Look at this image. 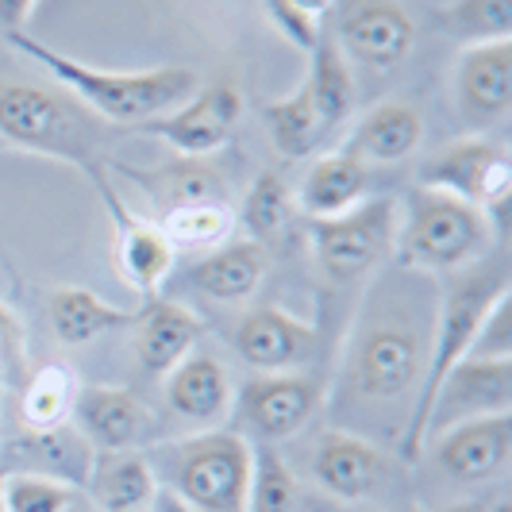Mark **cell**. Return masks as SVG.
Instances as JSON below:
<instances>
[{
	"label": "cell",
	"instance_id": "obj_39",
	"mask_svg": "<svg viewBox=\"0 0 512 512\" xmlns=\"http://www.w3.org/2000/svg\"><path fill=\"white\" fill-rule=\"evenodd\" d=\"M432 512H489V501H455V505H439Z\"/></svg>",
	"mask_w": 512,
	"mask_h": 512
},
{
	"label": "cell",
	"instance_id": "obj_7",
	"mask_svg": "<svg viewBox=\"0 0 512 512\" xmlns=\"http://www.w3.org/2000/svg\"><path fill=\"white\" fill-rule=\"evenodd\" d=\"M401 205L393 197H366L343 216L312 220V262L332 289H359L385 258H393Z\"/></svg>",
	"mask_w": 512,
	"mask_h": 512
},
{
	"label": "cell",
	"instance_id": "obj_41",
	"mask_svg": "<svg viewBox=\"0 0 512 512\" xmlns=\"http://www.w3.org/2000/svg\"><path fill=\"white\" fill-rule=\"evenodd\" d=\"M66 512H97V509H93V505H89L85 497H77V501H74V505H70Z\"/></svg>",
	"mask_w": 512,
	"mask_h": 512
},
{
	"label": "cell",
	"instance_id": "obj_10",
	"mask_svg": "<svg viewBox=\"0 0 512 512\" xmlns=\"http://www.w3.org/2000/svg\"><path fill=\"white\" fill-rule=\"evenodd\" d=\"M324 405V389L308 374H251L239 385L231 409L251 443H282L297 436Z\"/></svg>",
	"mask_w": 512,
	"mask_h": 512
},
{
	"label": "cell",
	"instance_id": "obj_19",
	"mask_svg": "<svg viewBox=\"0 0 512 512\" xmlns=\"http://www.w3.org/2000/svg\"><path fill=\"white\" fill-rule=\"evenodd\" d=\"M205 320L181 301L154 297L135 312V359L147 378H166L181 359L197 351Z\"/></svg>",
	"mask_w": 512,
	"mask_h": 512
},
{
	"label": "cell",
	"instance_id": "obj_34",
	"mask_svg": "<svg viewBox=\"0 0 512 512\" xmlns=\"http://www.w3.org/2000/svg\"><path fill=\"white\" fill-rule=\"evenodd\" d=\"M443 31L462 47L512 39V0H455L443 8Z\"/></svg>",
	"mask_w": 512,
	"mask_h": 512
},
{
	"label": "cell",
	"instance_id": "obj_28",
	"mask_svg": "<svg viewBox=\"0 0 512 512\" xmlns=\"http://www.w3.org/2000/svg\"><path fill=\"white\" fill-rule=\"evenodd\" d=\"M262 120H266V131H270V143L278 147L285 162L308 158V154H316L328 143V131L316 116V104L308 97L305 81L293 93L262 104Z\"/></svg>",
	"mask_w": 512,
	"mask_h": 512
},
{
	"label": "cell",
	"instance_id": "obj_44",
	"mask_svg": "<svg viewBox=\"0 0 512 512\" xmlns=\"http://www.w3.org/2000/svg\"><path fill=\"white\" fill-rule=\"evenodd\" d=\"M147 512H151V509H147Z\"/></svg>",
	"mask_w": 512,
	"mask_h": 512
},
{
	"label": "cell",
	"instance_id": "obj_23",
	"mask_svg": "<svg viewBox=\"0 0 512 512\" xmlns=\"http://www.w3.org/2000/svg\"><path fill=\"white\" fill-rule=\"evenodd\" d=\"M270 270V251L255 239H231L212 247L189 274V285L205 293L216 305H243L258 293V285Z\"/></svg>",
	"mask_w": 512,
	"mask_h": 512
},
{
	"label": "cell",
	"instance_id": "obj_37",
	"mask_svg": "<svg viewBox=\"0 0 512 512\" xmlns=\"http://www.w3.org/2000/svg\"><path fill=\"white\" fill-rule=\"evenodd\" d=\"M12 359H24V324L12 308L0 301V370Z\"/></svg>",
	"mask_w": 512,
	"mask_h": 512
},
{
	"label": "cell",
	"instance_id": "obj_11",
	"mask_svg": "<svg viewBox=\"0 0 512 512\" xmlns=\"http://www.w3.org/2000/svg\"><path fill=\"white\" fill-rule=\"evenodd\" d=\"M239 116H243L239 89L228 81H216L208 89L189 93L178 108L147 120L139 131H147L154 139H162L166 147H174L178 158H208L235 135Z\"/></svg>",
	"mask_w": 512,
	"mask_h": 512
},
{
	"label": "cell",
	"instance_id": "obj_24",
	"mask_svg": "<svg viewBox=\"0 0 512 512\" xmlns=\"http://www.w3.org/2000/svg\"><path fill=\"white\" fill-rule=\"evenodd\" d=\"M85 482H89V505L97 512H147L158 497V478L147 451L93 455Z\"/></svg>",
	"mask_w": 512,
	"mask_h": 512
},
{
	"label": "cell",
	"instance_id": "obj_42",
	"mask_svg": "<svg viewBox=\"0 0 512 512\" xmlns=\"http://www.w3.org/2000/svg\"><path fill=\"white\" fill-rule=\"evenodd\" d=\"M0 512H4V474H0Z\"/></svg>",
	"mask_w": 512,
	"mask_h": 512
},
{
	"label": "cell",
	"instance_id": "obj_43",
	"mask_svg": "<svg viewBox=\"0 0 512 512\" xmlns=\"http://www.w3.org/2000/svg\"><path fill=\"white\" fill-rule=\"evenodd\" d=\"M4 151H8V147H4V139H0V154H4Z\"/></svg>",
	"mask_w": 512,
	"mask_h": 512
},
{
	"label": "cell",
	"instance_id": "obj_33",
	"mask_svg": "<svg viewBox=\"0 0 512 512\" xmlns=\"http://www.w3.org/2000/svg\"><path fill=\"white\" fill-rule=\"evenodd\" d=\"M27 459H35V474H51V478H62L77 486L81 478H89V466H93V451L89 443L66 428H54V432H27V439L20 443Z\"/></svg>",
	"mask_w": 512,
	"mask_h": 512
},
{
	"label": "cell",
	"instance_id": "obj_35",
	"mask_svg": "<svg viewBox=\"0 0 512 512\" xmlns=\"http://www.w3.org/2000/svg\"><path fill=\"white\" fill-rule=\"evenodd\" d=\"M77 497L81 489L51 474H4V512H66Z\"/></svg>",
	"mask_w": 512,
	"mask_h": 512
},
{
	"label": "cell",
	"instance_id": "obj_9",
	"mask_svg": "<svg viewBox=\"0 0 512 512\" xmlns=\"http://www.w3.org/2000/svg\"><path fill=\"white\" fill-rule=\"evenodd\" d=\"M93 185H97V193H101L104 208H108V220H112V239H116V270H120V278L139 293V297H162V285L170 282V274H174V247H170V239L162 235V228L154 224L151 216H143V212H135V208L120 197V189L108 181V162L97 166L93 174Z\"/></svg>",
	"mask_w": 512,
	"mask_h": 512
},
{
	"label": "cell",
	"instance_id": "obj_17",
	"mask_svg": "<svg viewBox=\"0 0 512 512\" xmlns=\"http://www.w3.org/2000/svg\"><path fill=\"white\" fill-rule=\"evenodd\" d=\"M497 412H512V355H470L447 374L439 389L428 420V439L451 424Z\"/></svg>",
	"mask_w": 512,
	"mask_h": 512
},
{
	"label": "cell",
	"instance_id": "obj_25",
	"mask_svg": "<svg viewBox=\"0 0 512 512\" xmlns=\"http://www.w3.org/2000/svg\"><path fill=\"white\" fill-rule=\"evenodd\" d=\"M135 312L139 308L112 305L101 293L81 289V285H58L47 297V320L62 347H85L101 335L120 332V328L135 324Z\"/></svg>",
	"mask_w": 512,
	"mask_h": 512
},
{
	"label": "cell",
	"instance_id": "obj_22",
	"mask_svg": "<svg viewBox=\"0 0 512 512\" xmlns=\"http://www.w3.org/2000/svg\"><path fill=\"white\" fill-rule=\"evenodd\" d=\"M370 197V166L343 151H324L308 162L305 178L293 193V205L308 220H332L343 216Z\"/></svg>",
	"mask_w": 512,
	"mask_h": 512
},
{
	"label": "cell",
	"instance_id": "obj_12",
	"mask_svg": "<svg viewBox=\"0 0 512 512\" xmlns=\"http://www.w3.org/2000/svg\"><path fill=\"white\" fill-rule=\"evenodd\" d=\"M320 343V328L312 320H301L297 312L282 305L251 308L231 335L235 355L247 362L255 374H297Z\"/></svg>",
	"mask_w": 512,
	"mask_h": 512
},
{
	"label": "cell",
	"instance_id": "obj_15",
	"mask_svg": "<svg viewBox=\"0 0 512 512\" xmlns=\"http://www.w3.org/2000/svg\"><path fill=\"white\" fill-rule=\"evenodd\" d=\"M77 436L93 455L139 451L158 428V416L124 385H81L74 401Z\"/></svg>",
	"mask_w": 512,
	"mask_h": 512
},
{
	"label": "cell",
	"instance_id": "obj_20",
	"mask_svg": "<svg viewBox=\"0 0 512 512\" xmlns=\"http://www.w3.org/2000/svg\"><path fill=\"white\" fill-rule=\"evenodd\" d=\"M235 389L224 362L208 351H193L166 374V405L170 412L193 428H220L231 416Z\"/></svg>",
	"mask_w": 512,
	"mask_h": 512
},
{
	"label": "cell",
	"instance_id": "obj_5",
	"mask_svg": "<svg viewBox=\"0 0 512 512\" xmlns=\"http://www.w3.org/2000/svg\"><path fill=\"white\" fill-rule=\"evenodd\" d=\"M0 139L8 151L58 158L85 174L104 166L97 116H85L70 93L47 85L0 81Z\"/></svg>",
	"mask_w": 512,
	"mask_h": 512
},
{
	"label": "cell",
	"instance_id": "obj_8",
	"mask_svg": "<svg viewBox=\"0 0 512 512\" xmlns=\"http://www.w3.org/2000/svg\"><path fill=\"white\" fill-rule=\"evenodd\" d=\"M439 193H451L466 205L482 208L493 228L505 231V216H509L512 197V158L509 147L493 135H462L451 139L447 147H439L424 166H420V181Z\"/></svg>",
	"mask_w": 512,
	"mask_h": 512
},
{
	"label": "cell",
	"instance_id": "obj_18",
	"mask_svg": "<svg viewBox=\"0 0 512 512\" xmlns=\"http://www.w3.org/2000/svg\"><path fill=\"white\" fill-rule=\"evenodd\" d=\"M332 39L347 62H359L366 70H393L409 58L416 24L397 0H359L343 12Z\"/></svg>",
	"mask_w": 512,
	"mask_h": 512
},
{
	"label": "cell",
	"instance_id": "obj_2",
	"mask_svg": "<svg viewBox=\"0 0 512 512\" xmlns=\"http://www.w3.org/2000/svg\"><path fill=\"white\" fill-rule=\"evenodd\" d=\"M8 43L20 54H27L31 62H39L70 97H77L108 128H143L147 120L178 108L189 93L201 89V81L189 66L97 70V66H85L70 54L51 51L47 43H39L27 31L8 35Z\"/></svg>",
	"mask_w": 512,
	"mask_h": 512
},
{
	"label": "cell",
	"instance_id": "obj_27",
	"mask_svg": "<svg viewBox=\"0 0 512 512\" xmlns=\"http://www.w3.org/2000/svg\"><path fill=\"white\" fill-rule=\"evenodd\" d=\"M305 89L312 104H316V116L332 139L335 131L343 128L351 116H355V77H351V62L343 58L339 43L332 35H320V43L308 51V77Z\"/></svg>",
	"mask_w": 512,
	"mask_h": 512
},
{
	"label": "cell",
	"instance_id": "obj_32",
	"mask_svg": "<svg viewBox=\"0 0 512 512\" xmlns=\"http://www.w3.org/2000/svg\"><path fill=\"white\" fill-rule=\"evenodd\" d=\"M293 216V189L278 170H262L251 189L243 193L239 205V224L247 231V239H255L266 247V239H274L285 228V220Z\"/></svg>",
	"mask_w": 512,
	"mask_h": 512
},
{
	"label": "cell",
	"instance_id": "obj_38",
	"mask_svg": "<svg viewBox=\"0 0 512 512\" xmlns=\"http://www.w3.org/2000/svg\"><path fill=\"white\" fill-rule=\"evenodd\" d=\"M39 0H0V35H16V31H27V20L35 12Z\"/></svg>",
	"mask_w": 512,
	"mask_h": 512
},
{
	"label": "cell",
	"instance_id": "obj_4",
	"mask_svg": "<svg viewBox=\"0 0 512 512\" xmlns=\"http://www.w3.org/2000/svg\"><path fill=\"white\" fill-rule=\"evenodd\" d=\"M255 443L235 428H205L174 443L151 447L147 459L158 489L189 512H247Z\"/></svg>",
	"mask_w": 512,
	"mask_h": 512
},
{
	"label": "cell",
	"instance_id": "obj_1",
	"mask_svg": "<svg viewBox=\"0 0 512 512\" xmlns=\"http://www.w3.org/2000/svg\"><path fill=\"white\" fill-rule=\"evenodd\" d=\"M509 270L505 266H470L451 278H443V293H439V312L432 335H428V355H424V374L412 397L409 420L401 428V459L420 462L424 455V439H428V420H432V405H436L439 389L447 382V374L459 366L462 359L474 355L478 339L486 332L489 316L501 305H509Z\"/></svg>",
	"mask_w": 512,
	"mask_h": 512
},
{
	"label": "cell",
	"instance_id": "obj_26",
	"mask_svg": "<svg viewBox=\"0 0 512 512\" xmlns=\"http://www.w3.org/2000/svg\"><path fill=\"white\" fill-rule=\"evenodd\" d=\"M120 174H128L147 193V201L158 216L170 212V208L197 205V201H231L220 170L205 166V158H174V162L154 166V170L120 166Z\"/></svg>",
	"mask_w": 512,
	"mask_h": 512
},
{
	"label": "cell",
	"instance_id": "obj_30",
	"mask_svg": "<svg viewBox=\"0 0 512 512\" xmlns=\"http://www.w3.org/2000/svg\"><path fill=\"white\" fill-rule=\"evenodd\" d=\"M154 224L170 239L174 255H193V251H212V247L228 243L231 228H235V212H231V201H197V205L162 212Z\"/></svg>",
	"mask_w": 512,
	"mask_h": 512
},
{
	"label": "cell",
	"instance_id": "obj_29",
	"mask_svg": "<svg viewBox=\"0 0 512 512\" xmlns=\"http://www.w3.org/2000/svg\"><path fill=\"white\" fill-rule=\"evenodd\" d=\"M77 389H81V382L66 362H43L27 378L24 397H20V416H24L27 432L66 428V420L74 416Z\"/></svg>",
	"mask_w": 512,
	"mask_h": 512
},
{
	"label": "cell",
	"instance_id": "obj_3",
	"mask_svg": "<svg viewBox=\"0 0 512 512\" xmlns=\"http://www.w3.org/2000/svg\"><path fill=\"white\" fill-rule=\"evenodd\" d=\"M501 231L493 228L482 208L466 205L451 193H439L428 185H416L397 216L393 262L405 270L451 278L486 262Z\"/></svg>",
	"mask_w": 512,
	"mask_h": 512
},
{
	"label": "cell",
	"instance_id": "obj_36",
	"mask_svg": "<svg viewBox=\"0 0 512 512\" xmlns=\"http://www.w3.org/2000/svg\"><path fill=\"white\" fill-rule=\"evenodd\" d=\"M266 16H270V24L282 31L285 43H293L297 51H312L316 43H320V35H324V20H316V16H308L305 8H297L293 0H266Z\"/></svg>",
	"mask_w": 512,
	"mask_h": 512
},
{
	"label": "cell",
	"instance_id": "obj_40",
	"mask_svg": "<svg viewBox=\"0 0 512 512\" xmlns=\"http://www.w3.org/2000/svg\"><path fill=\"white\" fill-rule=\"evenodd\" d=\"M489 512H512V501L509 497H497V501L489 505Z\"/></svg>",
	"mask_w": 512,
	"mask_h": 512
},
{
	"label": "cell",
	"instance_id": "obj_21",
	"mask_svg": "<svg viewBox=\"0 0 512 512\" xmlns=\"http://www.w3.org/2000/svg\"><path fill=\"white\" fill-rule=\"evenodd\" d=\"M420 143H424V116L405 101H378L355 120L339 151L359 158L362 166H393L412 158Z\"/></svg>",
	"mask_w": 512,
	"mask_h": 512
},
{
	"label": "cell",
	"instance_id": "obj_31",
	"mask_svg": "<svg viewBox=\"0 0 512 512\" xmlns=\"http://www.w3.org/2000/svg\"><path fill=\"white\" fill-rule=\"evenodd\" d=\"M301 482L293 466L282 459L274 443H255L251 451V482H247V512H297Z\"/></svg>",
	"mask_w": 512,
	"mask_h": 512
},
{
	"label": "cell",
	"instance_id": "obj_6",
	"mask_svg": "<svg viewBox=\"0 0 512 512\" xmlns=\"http://www.w3.org/2000/svg\"><path fill=\"white\" fill-rule=\"evenodd\" d=\"M428 343L401 316H374L351 335L343 355V393L366 405L416 397Z\"/></svg>",
	"mask_w": 512,
	"mask_h": 512
},
{
	"label": "cell",
	"instance_id": "obj_13",
	"mask_svg": "<svg viewBox=\"0 0 512 512\" xmlns=\"http://www.w3.org/2000/svg\"><path fill=\"white\" fill-rule=\"evenodd\" d=\"M455 112L470 135L497 128L512 108V39L462 47L455 62Z\"/></svg>",
	"mask_w": 512,
	"mask_h": 512
},
{
	"label": "cell",
	"instance_id": "obj_16",
	"mask_svg": "<svg viewBox=\"0 0 512 512\" xmlns=\"http://www.w3.org/2000/svg\"><path fill=\"white\" fill-rule=\"evenodd\" d=\"M389 470L393 462L382 447L347 428H328L312 451V482L324 497L343 505H359L366 497H374L385 486Z\"/></svg>",
	"mask_w": 512,
	"mask_h": 512
},
{
	"label": "cell",
	"instance_id": "obj_14",
	"mask_svg": "<svg viewBox=\"0 0 512 512\" xmlns=\"http://www.w3.org/2000/svg\"><path fill=\"white\" fill-rule=\"evenodd\" d=\"M428 447H432V459L443 478H451L459 486L493 482L512 459V412L451 424L428 439L424 451Z\"/></svg>",
	"mask_w": 512,
	"mask_h": 512
}]
</instances>
